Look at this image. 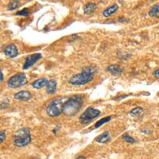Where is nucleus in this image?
<instances>
[{
  "label": "nucleus",
  "instance_id": "obj_1",
  "mask_svg": "<svg viewBox=\"0 0 159 159\" xmlns=\"http://www.w3.org/2000/svg\"><path fill=\"white\" fill-rule=\"evenodd\" d=\"M83 103L84 100L80 95L72 96L64 103L62 113L66 116H73L80 110Z\"/></svg>",
  "mask_w": 159,
  "mask_h": 159
},
{
  "label": "nucleus",
  "instance_id": "obj_2",
  "mask_svg": "<svg viewBox=\"0 0 159 159\" xmlns=\"http://www.w3.org/2000/svg\"><path fill=\"white\" fill-rule=\"evenodd\" d=\"M95 69L93 66L85 67L82 71L73 76L69 83L73 85H83L91 82L94 78Z\"/></svg>",
  "mask_w": 159,
  "mask_h": 159
},
{
  "label": "nucleus",
  "instance_id": "obj_3",
  "mask_svg": "<svg viewBox=\"0 0 159 159\" xmlns=\"http://www.w3.org/2000/svg\"><path fill=\"white\" fill-rule=\"evenodd\" d=\"M65 97L58 98L52 101L47 108V114L52 117H56L61 115L63 111V106L66 100Z\"/></svg>",
  "mask_w": 159,
  "mask_h": 159
},
{
  "label": "nucleus",
  "instance_id": "obj_4",
  "mask_svg": "<svg viewBox=\"0 0 159 159\" xmlns=\"http://www.w3.org/2000/svg\"><path fill=\"white\" fill-rule=\"evenodd\" d=\"M31 140L30 131L28 129L20 130L15 138L14 144L20 147H23L28 145Z\"/></svg>",
  "mask_w": 159,
  "mask_h": 159
},
{
  "label": "nucleus",
  "instance_id": "obj_5",
  "mask_svg": "<svg viewBox=\"0 0 159 159\" xmlns=\"http://www.w3.org/2000/svg\"><path fill=\"white\" fill-rule=\"evenodd\" d=\"M101 112L97 109L90 107L88 108L80 116L79 120L83 124H87L92 121L93 119L100 116Z\"/></svg>",
  "mask_w": 159,
  "mask_h": 159
},
{
  "label": "nucleus",
  "instance_id": "obj_6",
  "mask_svg": "<svg viewBox=\"0 0 159 159\" xmlns=\"http://www.w3.org/2000/svg\"><path fill=\"white\" fill-rule=\"evenodd\" d=\"M27 84V78L24 73H18L11 76L8 82V86L11 89H17Z\"/></svg>",
  "mask_w": 159,
  "mask_h": 159
},
{
  "label": "nucleus",
  "instance_id": "obj_7",
  "mask_svg": "<svg viewBox=\"0 0 159 159\" xmlns=\"http://www.w3.org/2000/svg\"><path fill=\"white\" fill-rule=\"evenodd\" d=\"M41 58H42V55L39 53L33 54V55L28 57L26 58V61H25V63L23 66V69L26 70V69L29 68L30 67L32 66L37 61H38Z\"/></svg>",
  "mask_w": 159,
  "mask_h": 159
},
{
  "label": "nucleus",
  "instance_id": "obj_8",
  "mask_svg": "<svg viewBox=\"0 0 159 159\" xmlns=\"http://www.w3.org/2000/svg\"><path fill=\"white\" fill-rule=\"evenodd\" d=\"M14 97L17 100H22V101H27L30 100L32 98V95L31 92L25 90V91H20L15 93Z\"/></svg>",
  "mask_w": 159,
  "mask_h": 159
},
{
  "label": "nucleus",
  "instance_id": "obj_9",
  "mask_svg": "<svg viewBox=\"0 0 159 159\" xmlns=\"http://www.w3.org/2000/svg\"><path fill=\"white\" fill-rule=\"evenodd\" d=\"M5 53L7 56L10 58H14L18 55V51L16 46L14 44H11L5 48Z\"/></svg>",
  "mask_w": 159,
  "mask_h": 159
},
{
  "label": "nucleus",
  "instance_id": "obj_10",
  "mask_svg": "<svg viewBox=\"0 0 159 159\" xmlns=\"http://www.w3.org/2000/svg\"><path fill=\"white\" fill-rule=\"evenodd\" d=\"M48 82V81L47 78H42L38 79V80H37L34 81L32 84V86L33 88H34L36 89H40L43 88V87H45V85H47Z\"/></svg>",
  "mask_w": 159,
  "mask_h": 159
},
{
  "label": "nucleus",
  "instance_id": "obj_11",
  "mask_svg": "<svg viewBox=\"0 0 159 159\" xmlns=\"http://www.w3.org/2000/svg\"><path fill=\"white\" fill-rule=\"evenodd\" d=\"M107 71L111 73L113 75H116L122 73L123 69L117 65H111L107 67Z\"/></svg>",
  "mask_w": 159,
  "mask_h": 159
},
{
  "label": "nucleus",
  "instance_id": "obj_12",
  "mask_svg": "<svg viewBox=\"0 0 159 159\" xmlns=\"http://www.w3.org/2000/svg\"><path fill=\"white\" fill-rule=\"evenodd\" d=\"M46 91L48 94H53L57 90V82L54 80H51L47 84Z\"/></svg>",
  "mask_w": 159,
  "mask_h": 159
},
{
  "label": "nucleus",
  "instance_id": "obj_13",
  "mask_svg": "<svg viewBox=\"0 0 159 159\" xmlns=\"http://www.w3.org/2000/svg\"><path fill=\"white\" fill-rule=\"evenodd\" d=\"M118 9V6L116 4H114L112 6L108 7L106 10H105L103 12V15L105 17H108L115 13L117 10Z\"/></svg>",
  "mask_w": 159,
  "mask_h": 159
},
{
  "label": "nucleus",
  "instance_id": "obj_14",
  "mask_svg": "<svg viewBox=\"0 0 159 159\" xmlns=\"http://www.w3.org/2000/svg\"><path fill=\"white\" fill-rule=\"evenodd\" d=\"M110 139V136L109 132L108 131H105L96 139V141L100 143H104L108 142Z\"/></svg>",
  "mask_w": 159,
  "mask_h": 159
},
{
  "label": "nucleus",
  "instance_id": "obj_15",
  "mask_svg": "<svg viewBox=\"0 0 159 159\" xmlns=\"http://www.w3.org/2000/svg\"><path fill=\"white\" fill-rule=\"evenodd\" d=\"M97 5L95 4V3H90L89 4H87L85 7V9H84V13L85 14H91L92 13H93L96 9H97Z\"/></svg>",
  "mask_w": 159,
  "mask_h": 159
},
{
  "label": "nucleus",
  "instance_id": "obj_16",
  "mask_svg": "<svg viewBox=\"0 0 159 159\" xmlns=\"http://www.w3.org/2000/svg\"><path fill=\"white\" fill-rule=\"evenodd\" d=\"M149 15L152 17L159 18V4L153 6L148 13Z\"/></svg>",
  "mask_w": 159,
  "mask_h": 159
},
{
  "label": "nucleus",
  "instance_id": "obj_17",
  "mask_svg": "<svg viewBox=\"0 0 159 159\" xmlns=\"http://www.w3.org/2000/svg\"><path fill=\"white\" fill-rule=\"evenodd\" d=\"M111 117L110 116H106V117H104L102 119H100V120H98V122H96V124H95V128H98L100 127H101L102 125H103V124L108 122L110 120H111Z\"/></svg>",
  "mask_w": 159,
  "mask_h": 159
},
{
  "label": "nucleus",
  "instance_id": "obj_18",
  "mask_svg": "<svg viewBox=\"0 0 159 159\" xmlns=\"http://www.w3.org/2000/svg\"><path fill=\"white\" fill-rule=\"evenodd\" d=\"M122 139L127 142L128 143H134L135 142V140L131 136L127 134H125L122 135Z\"/></svg>",
  "mask_w": 159,
  "mask_h": 159
},
{
  "label": "nucleus",
  "instance_id": "obj_19",
  "mask_svg": "<svg viewBox=\"0 0 159 159\" xmlns=\"http://www.w3.org/2000/svg\"><path fill=\"white\" fill-rule=\"evenodd\" d=\"M19 7V2L18 0H14V1L11 2L9 5H8V10H13L15 9H16Z\"/></svg>",
  "mask_w": 159,
  "mask_h": 159
},
{
  "label": "nucleus",
  "instance_id": "obj_20",
  "mask_svg": "<svg viewBox=\"0 0 159 159\" xmlns=\"http://www.w3.org/2000/svg\"><path fill=\"white\" fill-rule=\"evenodd\" d=\"M142 111H143V108L142 107H139L132 110L130 113L132 115H137L139 114H140Z\"/></svg>",
  "mask_w": 159,
  "mask_h": 159
},
{
  "label": "nucleus",
  "instance_id": "obj_21",
  "mask_svg": "<svg viewBox=\"0 0 159 159\" xmlns=\"http://www.w3.org/2000/svg\"><path fill=\"white\" fill-rule=\"evenodd\" d=\"M29 14H30V11H29V10H28V8L23 9L22 10L19 11H18V12L16 13V15H19V16H28Z\"/></svg>",
  "mask_w": 159,
  "mask_h": 159
},
{
  "label": "nucleus",
  "instance_id": "obj_22",
  "mask_svg": "<svg viewBox=\"0 0 159 159\" xmlns=\"http://www.w3.org/2000/svg\"><path fill=\"white\" fill-rule=\"evenodd\" d=\"M9 101L8 100H5L2 102V103L0 104V109H5L9 106Z\"/></svg>",
  "mask_w": 159,
  "mask_h": 159
},
{
  "label": "nucleus",
  "instance_id": "obj_23",
  "mask_svg": "<svg viewBox=\"0 0 159 159\" xmlns=\"http://www.w3.org/2000/svg\"><path fill=\"white\" fill-rule=\"evenodd\" d=\"M6 139V134L4 131L0 132V143H3Z\"/></svg>",
  "mask_w": 159,
  "mask_h": 159
},
{
  "label": "nucleus",
  "instance_id": "obj_24",
  "mask_svg": "<svg viewBox=\"0 0 159 159\" xmlns=\"http://www.w3.org/2000/svg\"><path fill=\"white\" fill-rule=\"evenodd\" d=\"M153 76H154L155 78L159 79V68L157 69V70H156L153 72Z\"/></svg>",
  "mask_w": 159,
  "mask_h": 159
},
{
  "label": "nucleus",
  "instance_id": "obj_25",
  "mask_svg": "<svg viewBox=\"0 0 159 159\" xmlns=\"http://www.w3.org/2000/svg\"><path fill=\"white\" fill-rule=\"evenodd\" d=\"M4 79V76H3V74L2 71V70H0V82H2L3 80Z\"/></svg>",
  "mask_w": 159,
  "mask_h": 159
},
{
  "label": "nucleus",
  "instance_id": "obj_26",
  "mask_svg": "<svg viewBox=\"0 0 159 159\" xmlns=\"http://www.w3.org/2000/svg\"><path fill=\"white\" fill-rule=\"evenodd\" d=\"M77 159H85V158H84V157H80L78 158Z\"/></svg>",
  "mask_w": 159,
  "mask_h": 159
}]
</instances>
